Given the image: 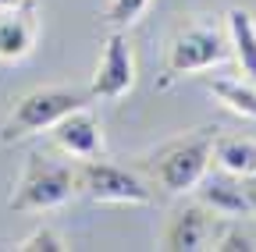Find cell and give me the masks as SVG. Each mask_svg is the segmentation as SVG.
Segmentation results:
<instances>
[{"label":"cell","mask_w":256,"mask_h":252,"mask_svg":"<svg viewBox=\"0 0 256 252\" xmlns=\"http://www.w3.org/2000/svg\"><path fill=\"white\" fill-rule=\"evenodd\" d=\"M214 160L232 178H252L256 174V139H242V135L217 139L214 142Z\"/></svg>","instance_id":"12"},{"label":"cell","mask_w":256,"mask_h":252,"mask_svg":"<svg viewBox=\"0 0 256 252\" xmlns=\"http://www.w3.org/2000/svg\"><path fill=\"white\" fill-rule=\"evenodd\" d=\"M200 203L214 217H249L252 213V192H246L242 185L228 178H203L200 181Z\"/></svg>","instance_id":"10"},{"label":"cell","mask_w":256,"mask_h":252,"mask_svg":"<svg viewBox=\"0 0 256 252\" xmlns=\"http://www.w3.org/2000/svg\"><path fill=\"white\" fill-rule=\"evenodd\" d=\"M78 188L92 203H121V206H146L153 203V188L118 164H107L104 156L82 160L78 167Z\"/></svg>","instance_id":"5"},{"label":"cell","mask_w":256,"mask_h":252,"mask_svg":"<svg viewBox=\"0 0 256 252\" xmlns=\"http://www.w3.org/2000/svg\"><path fill=\"white\" fill-rule=\"evenodd\" d=\"M132 85H136V53H132V43L114 28L104 39V53H100V64H96L89 96L92 100H121L132 92Z\"/></svg>","instance_id":"6"},{"label":"cell","mask_w":256,"mask_h":252,"mask_svg":"<svg viewBox=\"0 0 256 252\" xmlns=\"http://www.w3.org/2000/svg\"><path fill=\"white\" fill-rule=\"evenodd\" d=\"M36 32H40V14L32 0L4 7L0 11V60L4 64L25 60L32 53V46H36Z\"/></svg>","instance_id":"8"},{"label":"cell","mask_w":256,"mask_h":252,"mask_svg":"<svg viewBox=\"0 0 256 252\" xmlns=\"http://www.w3.org/2000/svg\"><path fill=\"white\" fill-rule=\"evenodd\" d=\"M206 89L232 114L256 121V82L252 78H206Z\"/></svg>","instance_id":"13"},{"label":"cell","mask_w":256,"mask_h":252,"mask_svg":"<svg viewBox=\"0 0 256 252\" xmlns=\"http://www.w3.org/2000/svg\"><path fill=\"white\" fill-rule=\"evenodd\" d=\"M228 39H232V57L242 68L246 78L256 82V21L246 7L228 11Z\"/></svg>","instance_id":"11"},{"label":"cell","mask_w":256,"mask_h":252,"mask_svg":"<svg viewBox=\"0 0 256 252\" xmlns=\"http://www.w3.org/2000/svg\"><path fill=\"white\" fill-rule=\"evenodd\" d=\"M18 249H22V252H64L68 245H64V238H60L57 231L40 228V231H32V235H28Z\"/></svg>","instance_id":"16"},{"label":"cell","mask_w":256,"mask_h":252,"mask_svg":"<svg viewBox=\"0 0 256 252\" xmlns=\"http://www.w3.org/2000/svg\"><path fill=\"white\" fill-rule=\"evenodd\" d=\"M214 249L217 252H256V235L246 231L242 224H235V228H228L224 235H217Z\"/></svg>","instance_id":"15"},{"label":"cell","mask_w":256,"mask_h":252,"mask_svg":"<svg viewBox=\"0 0 256 252\" xmlns=\"http://www.w3.org/2000/svg\"><path fill=\"white\" fill-rule=\"evenodd\" d=\"M86 100H92L89 92H75V89H32L14 103L11 117L0 128V142H14L36 132H50L54 124L72 114L78 107H86Z\"/></svg>","instance_id":"3"},{"label":"cell","mask_w":256,"mask_h":252,"mask_svg":"<svg viewBox=\"0 0 256 252\" xmlns=\"http://www.w3.org/2000/svg\"><path fill=\"white\" fill-rule=\"evenodd\" d=\"M252 213H256V192H252Z\"/></svg>","instance_id":"18"},{"label":"cell","mask_w":256,"mask_h":252,"mask_svg":"<svg viewBox=\"0 0 256 252\" xmlns=\"http://www.w3.org/2000/svg\"><path fill=\"white\" fill-rule=\"evenodd\" d=\"M75 192H78V171L75 167L46 160V156H28L25 174L11 196V210H22V213L57 210Z\"/></svg>","instance_id":"2"},{"label":"cell","mask_w":256,"mask_h":252,"mask_svg":"<svg viewBox=\"0 0 256 252\" xmlns=\"http://www.w3.org/2000/svg\"><path fill=\"white\" fill-rule=\"evenodd\" d=\"M57 149L64 156H75V160H92V156H104V128L86 107L64 114L54 128H50Z\"/></svg>","instance_id":"7"},{"label":"cell","mask_w":256,"mask_h":252,"mask_svg":"<svg viewBox=\"0 0 256 252\" xmlns=\"http://www.w3.org/2000/svg\"><path fill=\"white\" fill-rule=\"evenodd\" d=\"M214 238V213L200 203V206H185L178 210L168 228H164V238H160V245L171 249V252H196V249H206ZM214 249V245H210Z\"/></svg>","instance_id":"9"},{"label":"cell","mask_w":256,"mask_h":252,"mask_svg":"<svg viewBox=\"0 0 256 252\" xmlns=\"http://www.w3.org/2000/svg\"><path fill=\"white\" fill-rule=\"evenodd\" d=\"M210 156H214V139L210 132H196V135H185L174 139L168 146H160L150 160V171L156 178V185L171 196H185V192H196L200 181L206 178L210 167Z\"/></svg>","instance_id":"1"},{"label":"cell","mask_w":256,"mask_h":252,"mask_svg":"<svg viewBox=\"0 0 256 252\" xmlns=\"http://www.w3.org/2000/svg\"><path fill=\"white\" fill-rule=\"evenodd\" d=\"M146 7H150V0H110L107 11H104V21L114 28H124V25L139 21Z\"/></svg>","instance_id":"14"},{"label":"cell","mask_w":256,"mask_h":252,"mask_svg":"<svg viewBox=\"0 0 256 252\" xmlns=\"http://www.w3.org/2000/svg\"><path fill=\"white\" fill-rule=\"evenodd\" d=\"M232 57V39L217 25H188L174 36L171 53H168V82L182 75L210 71Z\"/></svg>","instance_id":"4"},{"label":"cell","mask_w":256,"mask_h":252,"mask_svg":"<svg viewBox=\"0 0 256 252\" xmlns=\"http://www.w3.org/2000/svg\"><path fill=\"white\" fill-rule=\"evenodd\" d=\"M14 4H22V0H0V11H4V7H14Z\"/></svg>","instance_id":"17"}]
</instances>
